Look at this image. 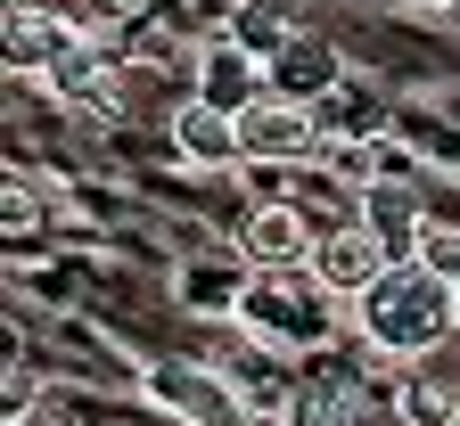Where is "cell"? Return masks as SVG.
<instances>
[{"label":"cell","mask_w":460,"mask_h":426,"mask_svg":"<svg viewBox=\"0 0 460 426\" xmlns=\"http://www.w3.org/2000/svg\"><path fill=\"white\" fill-rule=\"evenodd\" d=\"M354 328L370 336L378 361H420V352H436L444 336H460V320H452V279H436L428 263H394L378 287L354 295Z\"/></svg>","instance_id":"cell-1"},{"label":"cell","mask_w":460,"mask_h":426,"mask_svg":"<svg viewBox=\"0 0 460 426\" xmlns=\"http://www.w3.org/2000/svg\"><path fill=\"white\" fill-rule=\"evenodd\" d=\"M329 287L321 279H296V271H263V279H247V295H239V328L247 336H263L271 352H296V344H313V336H329Z\"/></svg>","instance_id":"cell-2"},{"label":"cell","mask_w":460,"mask_h":426,"mask_svg":"<svg viewBox=\"0 0 460 426\" xmlns=\"http://www.w3.org/2000/svg\"><path fill=\"white\" fill-rule=\"evenodd\" d=\"M313 140H321V115L296 107V99H263V107L239 115V156L247 164H296V156H313Z\"/></svg>","instance_id":"cell-3"},{"label":"cell","mask_w":460,"mask_h":426,"mask_svg":"<svg viewBox=\"0 0 460 426\" xmlns=\"http://www.w3.org/2000/svg\"><path fill=\"white\" fill-rule=\"evenodd\" d=\"M313 279H321L329 295H345V303H354L362 287H378V279H386V247H378V230H370V222L321 230V247H313Z\"/></svg>","instance_id":"cell-4"},{"label":"cell","mask_w":460,"mask_h":426,"mask_svg":"<svg viewBox=\"0 0 460 426\" xmlns=\"http://www.w3.org/2000/svg\"><path fill=\"white\" fill-rule=\"evenodd\" d=\"M239 247H247L255 271H296V263H313L321 230L305 222V205H255V213L239 222Z\"/></svg>","instance_id":"cell-5"},{"label":"cell","mask_w":460,"mask_h":426,"mask_svg":"<svg viewBox=\"0 0 460 426\" xmlns=\"http://www.w3.org/2000/svg\"><path fill=\"white\" fill-rule=\"evenodd\" d=\"M198 99L222 107V115H247V107L271 99V74H263V57H255V49L214 41V49H198Z\"/></svg>","instance_id":"cell-6"},{"label":"cell","mask_w":460,"mask_h":426,"mask_svg":"<svg viewBox=\"0 0 460 426\" xmlns=\"http://www.w3.org/2000/svg\"><path fill=\"white\" fill-rule=\"evenodd\" d=\"M148 402L156 410H181L190 426H247V402L230 394L206 369H148Z\"/></svg>","instance_id":"cell-7"},{"label":"cell","mask_w":460,"mask_h":426,"mask_svg":"<svg viewBox=\"0 0 460 426\" xmlns=\"http://www.w3.org/2000/svg\"><path fill=\"white\" fill-rule=\"evenodd\" d=\"M271 99H296V107H321L337 83H345V57L329 49V41H313V33H296V41H288L279 57H271Z\"/></svg>","instance_id":"cell-8"},{"label":"cell","mask_w":460,"mask_h":426,"mask_svg":"<svg viewBox=\"0 0 460 426\" xmlns=\"http://www.w3.org/2000/svg\"><path fill=\"white\" fill-rule=\"evenodd\" d=\"M0 49H9V66H17V74H58L83 41L66 33V17H49V9H9V25H0Z\"/></svg>","instance_id":"cell-9"},{"label":"cell","mask_w":460,"mask_h":426,"mask_svg":"<svg viewBox=\"0 0 460 426\" xmlns=\"http://www.w3.org/2000/svg\"><path fill=\"white\" fill-rule=\"evenodd\" d=\"M115 83H124V74H115V57H107V49H91V41H83L58 74H49V91L66 99L75 115H115V107H124V91H115Z\"/></svg>","instance_id":"cell-10"},{"label":"cell","mask_w":460,"mask_h":426,"mask_svg":"<svg viewBox=\"0 0 460 426\" xmlns=\"http://www.w3.org/2000/svg\"><path fill=\"white\" fill-rule=\"evenodd\" d=\"M172 148L190 164H239V115H222L206 99H181L172 107Z\"/></svg>","instance_id":"cell-11"},{"label":"cell","mask_w":460,"mask_h":426,"mask_svg":"<svg viewBox=\"0 0 460 426\" xmlns=\"http://www.w3.org/2000/svg\"><path fill=\"white\" fill-rule=\"evenodd\" d=\"M394 418L402 426H460V386L436 378V369H411L394 386Z\"/></svg>","instance_id":"cell-12"},{"label":"cell","mask_w":460,"mask_h":426,"mask_svg":"<svg viewBox=\"0 0 460 426\" xmlns=\"http://www.w3.org/2000/svg\"><path fill=\"white\" fill-rule=\"evenodd\" d=\"M305 426H402V418H394V394L378 402L362 386H329V394L305 402Z\"/></svg>","instance_id":"cell-13"},{"label":"cell","mask_w":460,"mask_h":426,"mask_svg":"<svg viewBox=\"0 0 460 426\" xmlns=\"http://www.w3.org/2000/svg\"><path fill=\"white\" fill-rule=\"evenodd\" d=\"M181 295H190V312H206V320H239V295H247V287L222 279V271H190Z\"/></svg>","instance_id":"cell-14"},{"label":"cell","mask_w":460,"mask_h":426,"mask_svg":"<svg viewBox=\"0 0 460 426\" xmlns=\"http://www.w3.org/2000/svg\"><path fill=\"white\" fill-rule=\"evenodd\" d=\"M420 263H428L436 279H452V287H460V230H444V222H428V247H420Z\"/></svg>","instance_id":"cell-15"},{"label":"cell","mask_w":460,"mask_h":426,"mask_svg":"<svg viewBox=\"0 0 460 426\" xmlns=\"http://www.w3.org/2000/svg\"><path fill=\"white\" fill-rule=\"evenodd\" d=\"M452 320H460V287H452Z\"/></svg>","instance_id":"cell-16"}]
</instances>
